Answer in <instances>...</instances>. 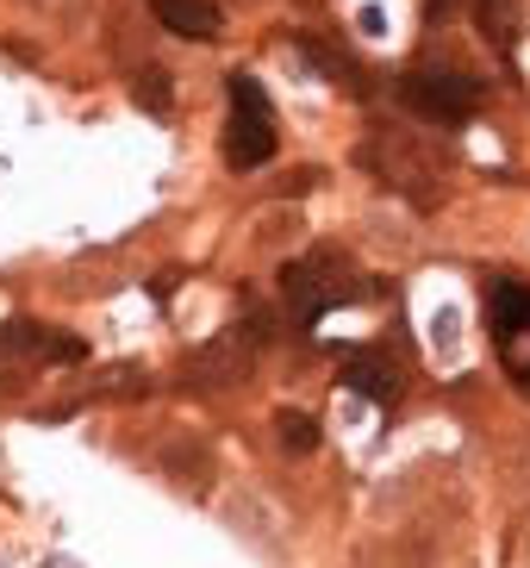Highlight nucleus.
I'll return each mask as SVG.
<instances>
[{
  "label": "nucleus",
  "instance_id": "1",
  "mask_svg": "<svg viewBox=\"0 0 530 568\" xmlns=\"http://www.w3.org/2000/svg\"><path fill=\"white\" fill-rule=\"evenodd\" d=\"M363 275H356V263L337 251H306L299 263L282 268V301L287 313L299 318V325H318V318L332 313V306H349L363 301Z\"/></svg>",
  "mask_w": 530,
  "mask_h": 568
},
{
  "label": "nucleus",
  "instance_id": "2",
  "mask_svg": "<svg viewBox=\"0 0 530 568\" xmlns=\"http://www.w3.org/2000/svg\"><path fill=\"white\" fill-rule=\"evenodd\" d=\"M232 119H225V163L232 169H263L275 156V106H268L256 75H232Z\"/></svg>",
  "mask_w": 530,
  "mask_h": 568
},
{
  "label": "nucleus",
  "instance_id": "3",
  "mask_svg": "<svg viewBox=\"0 0 530 568\" xmlns=\"http://www.w3.org/2000/svg\"><path fill=\"white\" fill-rule=\"evenodd\" d=\"M263 332H268V318L263 313H249V325H232V332H218L206 351L187 356L182 368V382H194L200 394H218V387H237L249 375V363H256V351H263Z\"/></svg>",
  "mask_w": 530,
  "mask_h": 568
},
{
  "label": "nucleus",
  "instance_id": "4",
  "mask_svg": "<svg viewBox=\"0 0 530 568\" xmlns=\"http://www.w3.org/2000/svg\"><path fill=\"white\" fill-rule=\"evenodd\" d=\"M487 332H493L499 368L530 394V287L524 282H487Z\"/></svg>",
  "mask_w": 530,
  "mask_h": 568
},
{
  "label": "nucleus",
  "instance_id": "5",
  "mask_svg": "<svg viewBox=\"0 0 530 568\" xmlns=\"http://www.w3.org/2000/svg\"><path fill=\"white\" fill-rule=\"evenodd\" d=\"M399 101L431 125H462L481 106V82H468L456 69H412V75H399Z\"/></svg>",
  "mask_w": 530,
  "mask_h": 568
},
{
  "label": "nucleus",
  "instance_id": "6",
  "mask_svg": "<svg viewBox=\"0 0 530 568\" xmlns=\"http://www.w3.org/2000/svg\"><path fill=\"white\" fill-rule=\"evenodd\" d=\"M0 351H26V356H44V363H82L88 344L69 332H50V325H26V318H13V325H0Z\"/></svg>",
  "mask_w": 530,
  "mask_h": 568
},
{
  "label": "nucleus",
  "instance_id": "7",
  "mask_svg": "<svg viewBox=\"0 0 530 568\" xmlns=\"http://www.w3.org/2000/svg\"><path fill=\"white\" fill-rule=\"evenodd\" d=\"M344 387H356V394L375 400V406H394L399 400V363H387L381 351H356L344 363Z\"/></svg>",
  "mask_w": 530,
  "mask_h": 568
},
{
  "label": "nucleus",
  "instance_id": "8",
  "mask_svg": "<svg viewBox=\"0 0 530 568\" xmlns=\"http://www.w3.org/2000/svg\"><path fill=\"white\" fill-rule=\"evenodd\" d=\"M156 19H163L175 38H194V44L218 38V26H225V13H218L213 0H156Z\"/></svg>",
  "mask_w": 530,
  "mask_h": 568
},
{
  "label": "nucleus",
  "instance_id": "9",
  "mask_svg": "<svg viewBox=\"0 0 530 568\" xmlns=\"http://www.w3.org/2000/svg\"><path fill=\"white\" fill-rule=\"evenodd\" d=\"M475 26L487 32V44H493L499 57H512V44H518V0H475Z\"/></svg>",
  "mask_w": 530,
  "mask_h": 568
},
{
  "label": "nucleus",
  "instance_id": "10",
  "mask_svg": "<svg viewBox=\"0 0 530 568\" xmlns=\"http://www.w3.org/2000/svg\"><path fill=\"white\" fill-rule=\"evenodd\" d=\"M299 51L313 57V63L325 69V75H332V82H337V75H344V82H349V94H368V69L356 63V57H349V51H325V44H318V38H299Z\"/></svg>",
  "mask_w": 530,
  "mask_h": 568
},
{
  "label": "nucleus",
  "instance_id": "11",
  "mask_svg": "<svg viewBox=\"0 0 530 568\" xmlns=\"http://www.w3.org/2000/svg\"><path fill=\"white\" fill-rule=\"evenodd\" d=\"M275 432H282V450H294V456H306L318 444V425L306 413H282L275 418Z\"/></svg>",
  "mask_w": 530,
  "mask_h": 568
},
{
  "label": "nucleus",
  "instance_id": "12",
  "mask_svg": "<svg viewBox=\"0 0 530 568\" xmlns=\"http://www.w3.org/2000/svg\"><path fill=\"white\" fill-rule=\"evenodd\" d=\"M132 94H137V101H144V106H150V113H156V119L169 113V75H156V69H144V82H137Z\"/></svg>",
  "mask_w": 530,
  "mask_h": 568
},
{
  "label": "nucleus",
  "instance_id": "13",
  "mask_svg": "<svg viewBox=\"0 0 530 568\" xmlns=\"http://www.w3.org/2000/svg\"><path fill=\"white\" fill-rule=\"evenodd\" d=\"M449 7H456V0H425V19H444Z\"/></svg>",
  "mask_w": 530,
  "mask_h": 568
}]
</instances>
